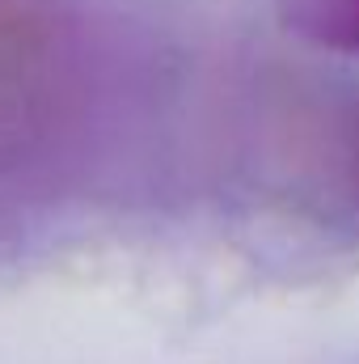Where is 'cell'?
I'll use <instances>...</instances> for the list:
<instances>
[{"label": "cell", "instance_id": "6da1fadb", "mask_svg": "<svg viewBox=\"0 0 359 364\" xmlns=\"http://www.w3.org/2000/svg\"><path fill=\"white\" fill-rule=\"evenodd\" d=\"M101 93V51L68 0H0V199L72 170Z\"/></svg>", "mask_w": 359, "mask_h": 364}, {"label": "cell", "instance_id": "7a4b0ae2", "mask_svg": "<svg viewBox=\"0 0 359 364\" xmlns=\"http://www.w3.org/2000/svg\"><path fill=\"white\" fill-rule=\"evenodd\" d=\"M279 9L317 43L359 51V0H279Z\"/></svg>", "mask_w": 359, "mask_h": 364}]
</instances>
